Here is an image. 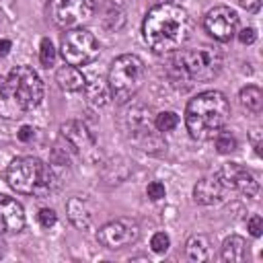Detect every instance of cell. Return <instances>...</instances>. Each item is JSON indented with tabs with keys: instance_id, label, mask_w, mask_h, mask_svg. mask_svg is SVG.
Listing matches in <instances>:
<instances>
[{
	"instance_id": "cell-6",
	"label": "cell",
	"mask_w": 263,
	"mask_h": 263,
	"mask_svg": "<svg viewBox=\"0 0 263 263\" xmlns=\"http://www.w3.org/2000/svg\"><path fill=\"white\" fill-rule=\"evenodd\" d=\"M144 76H146V66L138 55L123 53L115 58L109 70V78H107L111 97L119 103L129 101L140 90Z\"/></svg>"
},
{
	"instance_id": "cell-21",
	"label": "cell",
	"mask_w": 263,
	"mask_h": 263,
	"mask_svg": "<svg viewBox=\"0 0 263 263\" xmlns=\"http://www.w3.org/2000/svg\"><path fill=\"white\" fill-rule=\"evenodd\" d=\"M185 251H187V257L191 261H205L210 257V240H208V236H203V234L189 236V240L185 245Z\"/></svg>"
},
{
	"instance_id": "cell-23",
	"label": "cell",
	"mask_w": 263,
	"mask_h": 263,
	"mask_svg": "<svg viewBox=\"0 0 263 263\" xmlns=\"http://www.w3.org/2000/svg\"><path fill=\"white\" fill-rule=\"evenodd\" d=\"M154 125H156V129H158V132H162V134L173 132V129L179 125V115H177V113H173V111H162V113H158V115H156Z\"/></svg>"
},
{
	"instance_id": "cell-20",
	"label": "cell",
	"mask_w": 263,
	"mask_h": 263,
	"mask_svg": "<svg viewBox=\"0 0 263 263\" xmlns=\"http://www.w3.org/2000/svg\"><path fill=\"white\" fill-rule=\"evenodd\" d=\"M82 90L86 92V99H88V103H92V105H97V107H103V105L109 101V97H111L109 84H105L101 78H95V80L86 82Z\"/></svg>"
},
{
	"instance_id": "cell-18",
	"label": "cell",
	"mask_w": 263,
	"mask_h": 263,
	"mask_svg": "<svg viewBox=\"0 0 263 263\" xmlns=\"http://www.w3.org/2000/svg\"><path fill=\"white\" fill-rule=\"evenodd\" d=\"M222 259L228 263H240L247 259V240L238 234H230L222 242Z\"/></svg>"
},
{
	"instance_id": "cell-19",
	"label": "cell",
	"mask_w": 263,
	"mask_h": 263,
	"mask_svg": "<svg viewBox=\"0 0 263 263\" xmlns=\"http://www.w3.org/2000/svg\"><path fill=\"white\" fill-rule=\"evenodd\" d=\"M238 103H240V107L245 109V111H249V113H261V109H263V92H261V88L259 86H255V84H249V86H245V88H240V92H238Z\"/></svg>"
},
{
	"instance_id": "cell-32",
	"label": "cell",
	"mask_w": 263,
	"mask_h": 263,
	"mask_svg": "<svg viewBox=\"0 0 263 263\" xmlns=\"http://www.w3.org/2000/svg\"><path fill=\"white\" fill-rule=\"evenodd\" d=\"M251 142H253V146H255V152L261 156V132H259V129H253V132H251Z\"/></svg>"
},
{
	"instance_id": "cell-8",
	"label": "cell",
	"mask_w": 263,
	"mask_h": 263,
	"mask_svg": "<svg viewBox=\"0 0 263 263\" xmlns=\"http://www.w3.org/2000/svg\"><path fill=\"white\" fill-rule=\"evenodd\" d=\"M92 12H95L92 0H49V16L62 29L76 27L88 21Z\"/></svg>"
},
{
	"instance_id": "cell-29",
	"label": "cell",
	"mask_w": 263,
	"mask_h": 263,
	"mask_svg": "<svg viewBox=\"0 0 263 263\" xmlns=\"http://www.w3.org/2000/svg\"><path fill=\"white\" fill-rule=\"evenodd\" d=\"M255 39H257V31H255L253 27H245V29L238 33V41H240V43H245V45L255 43Z\"/></svg>"
},
{
	"instance_id": "cell-28",
	"label": "cell",
	"mask_w": 263,
	"mask_h": 263,
	"mask_svg": "<svg viewBox=\"0 0 263 263\" xmlns=\"http://www.w3.org/2000/svg\"><path fill=\"white\" fill-rule=\"evenodd\" d=\"M247 228H249L251 236H261V232H263V220H261V216H259V214L251 216V218L247 220Z\"/></svg>"
},
{
	"instance_id": "cell-34",
	"label": "cell",
	"mask_w": 263,
	"mask_h": 263,
	"mask_svg": "<svg viewBox=\"0 0 263 263\" xmlns=\"http://www.w3.org/2000/svg\"><path fill=\"white\" fill-rule=\"evenodd\" d=\"M4 255V245H2V240H0V257Z\"/></svg>"
},
{
	"instance_id": "cell-2",
	"label": "cell",
	"mask_w": 263,
	"mask_h": 263,
	"mask_svg": "<svg viewBox=\"0 0 263 263\" xmlns=\"http://www.w3.org/2000/svg\"><path fill=\"white\" fill-rule=\"evenodd\" d=\"M43 99V82L31 66H16L0 78V115L6 119L23 117Z\"/></svg>"
},
{
	"instance_id": "cell-22",
	"label": "cell",
	"mask_w": 263,
	"mask_h": 263,
	"mask_svg": "<svg viewBox=\"0 0 263 263\" xmlns=\"http://www.w3.org/2000/svg\"><path fill=\"white\" fill-rule=\"evenodd\" d=\"M214 144H216V150L220 152V154H230V152H234L236 150V138L230 134V132H224V129H220L216 136H214Z\"/></svg>"
},
{
	"instance_id": "cell-7",
	"label": "cell",
	"mask_w": 263,
	"mask_h": 263,
	"mask_svg": "<svg viewBox=\"0 0 263 263\" xmlns=\"http://www.w3.org/2000/svg\"><path fill=\"white\" fill-rule=\"evenodd\" d=\"M62 58L70 66H86L99 58V41L88 29H70L62 35Z\"/></svg>"
},
{
	"instance_id": "cell-11",
	"label": "cell",
	"mask_w": 263,
	"mask_h": 263,
	"mask_svg": "<svg viewBox=\"0 0 263 263\" xmlns=\"http://www.w3.org/2000/svg\"><path fill=\"white\" fill-rule=\"evenodd\" d=\"M205 31L216 41H230L238 27V16L230 6H214L203 18Z\"/></svg>"
},
{
	"instance_id": "cell-25",
	"label": "cell",
	"mask_w": 263,
	"mask_h": 263,
	"mask_svg": "<svg viewBox=\"0 0 263 263\" xmlns=\"http://www.w3.org/2000/svg\"><path fill=\"white\" fill-rule=\"evenodd\" d=\"M150 247H152L154 253H164V251L171 247V238H168V234H164V232H156V234H152V238H150Z\"/></svg>"
},
{
	"instance_id": "cell-12",
	"label": "cell",
	"mask_w": 263,
	"mask_h": 263,
	"mask_svg": "<svg viewBox=\"0 0 263 263\" xmlns=\"http://www.w3.org/2000/svg\"><path fill=\"white\" fill-rule=\"evenodd\" d=\"M218 181L226 187V189H234L238 191L240 195H247V197H255L259 193V183L255 181V177L240 164L236 162H230V164H224L218 173H216Z\"/></svg>"
},
{
	"instance_id": "cell-5",
	"label": "cell",
	"mask_w": 263,
	"mask_h": 263,
	"mask_svg": "<svg viewBox=\"0 0 263 263\" xmlns=\"http://www.w3.org/2000/svg\"><path fill=\"white\" fill-rule=\"evenodd\" d=\"M6 183L23 195L45 193L51 189L53 171L35 156H18L6 168Z\"/></svg>"
},
{
	"instance_id": "cell-14",
	"label": "cell",
	"mask_w": 263,
	"mask_h": 263,
	"mask_svg": "<svg viewBox=\"0 0 263 263\" xmlns=\"http://www.w3.org/2000/svg\"><path fill=\"white\" fill-rule=\"evenodd\" d=\"M226 187L218 181V177H203L201 181H197V185L193 187V199L201 205H216L224 199Z\"/></svg>"
},
{
	"instance_id": "cell-33",
	"label": "cell",
	"mask_w": 263,
	"mask_h": 263,
	"mask_svg": "<svg viewBox=\"0 0 263 263\" xmlns=\"http://www.w3.org/2000/svg\"><path fill=\"white\" fill-rule=\"evenodd\" d=\"M10 47H12V43H10L8 39H0V58L6 55V53L10 51Z\"/></svg>"
},
{
	"instance_id": "cell-24",
	"label": "cell",
	"mask_w": 263,
	"mask_h": 263,
	"mask_svg": "<svg viewBox=\"0 0 263 263\" xmlns=\"http://www.w3.org/2000/svg\"><path fill=\"white\" fill-rule=\"evenodd\" d=\"M39 62L45 68H49V66L55 64V47H53V43L47 37L41 39V43H39Z\"/></svg>"
},
{
	"instance_id": "cell-10",
	"label": "cell",
	"mask_w": 263,
	"mask_h": 263,
	"mask_svg": "<svg viewBox=\"0 0 263 263\" xmlns=\"http://www.w3.org/2000/svg\"><path fill=\"white\" fill-rule=\"evenodd\" d=\"M60 136L66 140V144L84 160H95L97 158V140L90 134V129L82 121H66L60 125Z\"/></svg>"
},
{
	"instance_id": "cell-16",
	"label": "cell",
	"mask_w": 263,
	"mask_h": 263,
	"mask_svg": "<svg viewBox=\"0 0 263 263\" xmlns=\"http://www.w3.org/2000/svg\"><path fill=\"white\" fill-rule=\"evenodd\" d=\"M66 212H68V220L78 230H86L90 226V222H92L90 208L82 197H70L68 203H66Z\"/></svg>"
},
{
	"instance_id": "cell-17",
	"label": "cell",
	"mask_w": 263,
	"mask_h": 263,
	"mask_svg": "<svg viewBox=\"0 0 263 263\" xmlns=\"http://www.w3.org/2000/svg\"><path fill=\"white\" fill-rule=\"evenodd\" d=\"M55 82L62 90H82L84 84H86V78L82 76V72L76 68V66H70V64H64L55 70Z\"/></svg>"
},
{
	"instance_id": "cell-9",
	"label": "cell",
	"mask_w": 263,
	"mask_h": 263,
	"mask_svg": "<svg viewBox=\"0 0 263 263\" xmlns=\"http://www.w3.org/2000/svg\"><path fill=\"white\" fill-rule=\"evenodd\" d=\"M138 236H140V226H138V222H134L129 218H117L113 222H107L97 232V240L107 249L127 247L132 242H136Z\"/></svg>"
},
{
	"instance_id": "cell-26",
	"label": "cell",
	"mask_w": 263,
	"mask_h": 263,
	"mask_svg": "<svg viewBox=\"0 0 263 263\" xmlns=\"http://www.w3.org/2000/svg\"><path fill=\"white\" fill-rule=\"evenodd\" d=\"M37 220H39L41 228H51V226H55V222H58V214H55L53 210H49V208H43V210H39Z\"/></svg>"
},
{
	"instance_id": "cell-31",
	"label": "cell",
	"mask_w": 263,
	"mask_h": 263,
	"mask_svg": "<svg viewBox=\"0 0 263 263\" xmlns=\"http://www.w3.org/2000/svg\"><path fill=\"white\" fill-rule=\"evenodd\" d=\"M238 4L247 10V12H257L261 8V2L259 0H238Z\"/></svg>"
},
{
	"instance_id": "cell-30",
	"label": "cell",
	"mask_w": 263,
	"mask_h": 263,
	"mask_svg": "<svg viewBox=\"0 0 263 263\" xmlns=\"http://www.w3.org/2000/svg\"><path fill=\"white\" fill-rule=\"evenodd\" d=\"M35 138V129L31 127V125H23L21 129H18V140L21 142H31Z\"/></svg>"
},
{
	"instance_id": "cell-4",
	"label": "cell",
	"mask_w": 263,
	"mask_h": 263,
	"mask_svg": "<svg viewBox=\"0 0 263 263\" xmlns=\"http://www.w3.org/2000/svg\"><path fill=\"white\" fill-rule=\"evenodd\" d=\"M222 70V51L212 45H199L185 49L171 60V80L175 86H191L195 82H208ZM183 86V88H185Z\"/></svg>"
},
{
	"instance_id": "cell-13",
	"label": "cell",
	"mask_w": 263,
	"mask_h": 263,
	"mask_svg": "<svg viewBox=\"0 0 263 263\" xmlns=\"http://www.w3.org/2000/svg\"><path fill=\"white\" fill-rule=\"evenodd\" d=\"M23 226H25L23 205L8 195H0V232L2 234L21 232Z\"/></svg>"
},
{
	"instance_id": "cell-15",
	"label": "cell",
	"mask_w": 263,
	"mask_h": 263,
	"mask_svg": "<svg viewBox=\"0 0 263 263\" xmlns=\"http://www.w3.org/2000/svg\"><path fill=\"white\" fill-rule=\"evenodd\" d=\"M150 113L146 111V109H142V107H134L129 113H127V121H129V129H132V136L136 138V140H152L154 138V129H156V125H154V121L148 117ZM158 132V129H156Z\"/></svg>"
},
{
	"instance_id": "cell-3",
	"label": "cell",
	"mask_w": 263,
	"mask_h": 263,
	"mask_svg": "<svg viewBox=\"0 0 263 263\" xmlns=\"http://www.w3.org/2000/svg\"><path fill=\"white\" fill-rule=\"evenodd\" d=\"M230 115L228 99L220 90H205L193 97L185 109V125L193 140L205 142L226 125Z\"/></svg>"
},
{
	"instance_id": "cell-1",
	"label": "cell",
	"mask_w": 263,
	"mask_h": 263,
	"mask_svg": "<svg viewBox=\"0 0 263 263\" xmlns=\"http://www.w3.org/2000/svg\"><path fill=\"white\" fill-rule=\"evenodd\" d=\"M144 41L156 53H171L181 49V45L191 35L189 12L173 2L156 4L148 10L142 25Z\"/></svg>"
},
{
	"instance_id": "cell-27",
	"label": "cell",
	"mask_w": 263,
	"mask_h": 263,
	"mask_svg": "<svg viewBox=\"0 0 263 263\" xmlns=\"http://www.w3.org/2000/svg\"><path fill=\"white\" fill-rule=\"evenodd\" d=\"M164 193H166V189H164V185H162L160 181H152V183L146 187V195H148L152 201H160V199L164 197Z\"/></svg>"
}]
</instances>
